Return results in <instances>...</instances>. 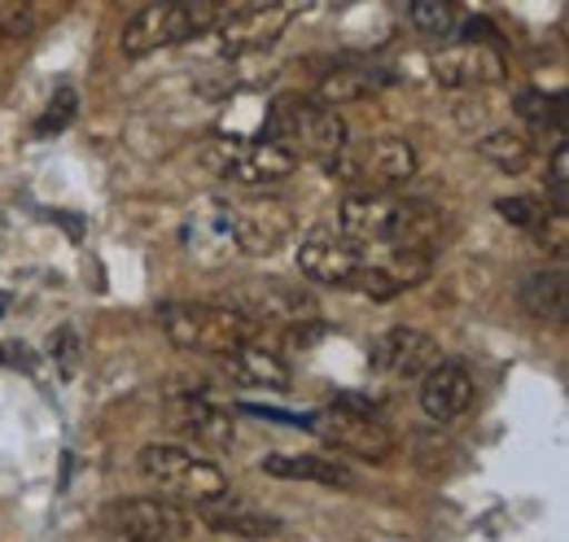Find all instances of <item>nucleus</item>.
Here are the masks:
<instances>
[{"label":"nucleus","mask_w":569,"mask_h":542,"mask_svg":"<svg viewBox=\"0 0 569 542\" xmlns=\"http://www.w3.org/2000/svg\"><path fill=\"white\" fill-rule=\"evenodd\" d=\"M442 219L433 205L403 202L395 193H351L338 205V232L363 250V245H386V250H429L438 237Z\"/></svg>","instance_id":"obj_1"},{"label":"nucleus","mask_w":569,"mask_h":542,"mask_svg":"<svg viewBox=\"0 0 569 542\" xmlns=\"http://www.w3.org/2000/svg\"><path fill=\"white\" fill-rule=\"evenodd\" d=\"M478 153H482L491 167L517 175V171H526V167L535 162V140L526 132H517V128H496V132H487L478 140Z\"/></svg>","instance_id":"obj_24"},{"label":"nucleus","mask_w":569,"mask_h":542,"mask_svg":"<svg viewBox=\"0 0 569 542\" xmlns=\"http://www.w3.org/2000/svg\"><path fill=\"white\" fill-rule=\"evenodd\" d=\"M263 140H277L284 144L298 162L311 158L320 167H329L351 140H347V119L338 110H325L316 106L307 92H284L272 101L268 110V123H263Z\"/></svg>","instance_id":"obj_2"},{"label":"nucleus","mask_w":569,"mask_h":542,"mask_svg":"<svg viewBox=\"0 0 569 542\" xmlns=\"http://www.w3.org/2000/svg\"><path fill=\"white\" fill-rule=\"evenodd\" d=\"M137 473L162 490L171 503H189V512L207 508V503H219L228 499V476L214 469L211 460L193 455L189 446H176V442H149L137 455Z\"/></svg>","instance_id":"obj_4"},{"label":"nucleus","mask_w":569,"mask_h":542,"mask_svg":"<svg viewBox=\"0 0 569 542\" xmlns=\"http://www.w3.org/2000/svg\"><path fill=\"white\" fill-rule=\"evenodd\" d=\"M429 67H433V79L442 88H482V83H499L508 74L499 49L487 40H465V44L438 49Z\"/></svg>","instance_id":"obj_14"},{"label":"nucleus","mask_w":569,"mask_h":542,"mask_svg":"<svg viewBox=\"0 0 569 542\" xmlns=\"http://www.w3.org/2000/svg\"><path fill=\"white\" fill-rule=\"evenodd\" d=\"M228 307L241 311L254 329L281 324V329H298L302 333V324H316L320 320L316 293L302 289V284H289V280H241Z\"/></svg>","instance_id":"obj_9"},{"label":"nucleus","mask_w":569,"mask_h":542,"mask_svg":"<svg viewBox=\"0 0 569 542\" xmlns=\"http://www.w3.org/2000/svg\"><path fill=\"white\" fill-rule=\"evenodd\" d=\"M193 516L202 521V530H214V534H237V539H272V534L281 530V525H277V516H268V512H259V508L241 503L237 494H228V499H219V503L198 508Z\"/></svg>","instance_id":"obj_20"},{"label":"nucleus","mask_w":569,"mask_h":542,"mask_svg":"<svg viewBox=\"0 0 569 542\" xmlns=\"http://www.w3.org/2000/svg\"><path fill=\"white\" fill-rule=\"evenodd\" d=\"M293 18V4H263V0H250V4H237V9H223V18L214 22V40H219V53L228 58H250V53H263L281 40V31Z\"/></svg>","instance_id":"obj_11"},{"label":"nucleus","mask_w":569,"mask_h":542,"mask_svg":"<svg viewBox=\"0 0 569 542\" xmlns=\"http://www.w3.org/2000/svg\"><path fill=\"white\" fill-rule=\"evenodd\" d=\"M307 429L316 438H325L338 455H356V460H368V464H390L395 451H399V438L390 433V424L377 411L359 406L356 399L320 406L316 415H307Z\"/></svg>","instance_id":"obj_6"},{"label":"nucleus","mask_w":569,"mask_h":542,"mask_svg":"<svg viewBox=\"0 0 569 542\" xmlns=\"http://www.w3.org/2000/svg\"><path fill=\"white\" fill-rule=\"evenodd\" d=\"M408 18H412V27L426 31V36H447V31L456 27L451 4H442V0H417V4H408Z\"/></svg>","instance_id":"obj_25"},{"label":"nucleus","mask_w":569,"mask_h":542,"mask_svg":"<svg viewBox=\"0 0 569 542\" xmlns=\"http://www.w3.org/2000/svg\"><path fill=\"white\" fill-rule=\"evenodd\" d=\"M496 210H499V219L512 223V228H539V223L548 219V210H543L539 198H499Z\"/></svg>","instance_id":"obj_28"},{"label":"nucleus","mask_w":569,"mask_h":542,"mask_svg":"<svg viewBox=\"0 0 569 542\" xmlns=\"http://www.w3.org/2000/svg\"><path fill=\"white\" fill-rule=\"evenodd\" d=\"M548 193H552L557 214H566V198H569V149L566 144L552 149V180H548Z\"/></svg>","instance_id":"obj_29"},{"label":"nucleus","mask_w":569,"mask_h":542,"mask_svg":"<svg viewBox=\"0 0 569 542\" xmlns=\"http://www.w3.org/2000/svg\"><path fill=\"white\" fill-rule=\"evenodd\" d=\"M433 363H442L438 341L421 329L399 324V329H386L372 341V368L386 377H426Z\"/></svg>","instance_id":"obj_16"},{"label":"nucleus","mask_w":569,"mask_h":542,"mask_svg":"<svg viewBox=\"0 0 569 542\" xmlns=\"http://www.w3.org/2000/svg\"><path fill=\"white\" fill-rule=\"evenodd\" d=\"M298 171V158L277 144V140H254V144H241L232 149V158L219 167V175L237 189H272Z\"/></svg>","instance_id":"obj_15"},{"label":"nucleus","mask_w":569,"mask_h":542,"mask_svg":"<svg viewBox=\"0 0 569 542\" xmlns=\"http://www.w3.org/2000/svg\"><path fill=\"white\" fill-rule=\"evenodd\" d=\"M359 268H363V250H356L338 228H311L298 245V271L316 284L351 289Z\"/></svg>","instance_id":"obj_12"},{"label":"nucleus","mask_w":569,"mask_h":542,"mask_svg":"<svg viewBox=\"0 0 569 542\" xmlns=\"http://www.w3.org/2000/svg\"><path fill=\"white\" fill-rule=\"evenodd\" d=\"M74 106H79L74 88H62V92L49 101V114L40 119V132H62V128H67V123L74 119Z\"/></svg>","instance_id":"obj_30"},{"label":"nucleus","mask_w":569,"mask_h":542,"mask_svg":"<svg viewBox=\"0 0 569 542\" xmlns=\"http://www.w3.org/2000/svg\"><path fill=\"white\" fill-rule=\"evenodd\" d=\"M473 390L478 385H473L469 368L442 359L421 377V411L433 424H447V420H456V415H465L473 406Z\"/></svg>","instance_id":"obj_17"},{"label":"nucleus","mask_w":569,"mask_h":542,"mask_svg":"<svg viewBox=\"0 0 569 542\" xmlns=\"http://www.w3.org/2000/svg\"><path fill=\"white\" fill-rule=\"evenodd\" d=\"M101 530L114 542H189L202 521L171 499H119L101 512Z\"/></svg>","instance_id":"obj_8"},{"label":"nucleus","mask_w":569,"mask_h":542,"mask_svg":"<svg viewBox=\"0 0 569 542\" xmlns=\"http://www.w3.org/2000/svg\"><path fill=\"white\" fill-rule=\"evenodd\" d=\"M228 4L219 0H176V4H144L128 18L123 27V53L128 58H149L158 49H171V44H184L202 31H214V22L223 18Z\"/></svg>","instance_id":"obj_5"},{"label":"nucleus","mask_w":569,"mask_h":542,"mask_svg":"<svg viewBox=\"0 0 569 542\" xmlns=\"http://www.w3.org/2000/svg\"><path fill=\"white\" fill-rule=\"evenodd\" d=\"M162 415H167V424L176 433H189V438H198L207 446H228L237 438V420L223 406L207 403V399H193V394L171 399V403L162 406Z\"/></svg>","instance_id":"obj_18"},{"label":"nucleus","mask_w":569,"mask_h":542,"mask_svg":"<svg viewBox=\"0 0 569 542\" xmlns=\"http://www.w3.org/2000/svg\"><path fill=\"white\" fill-rule=\"evenodd\" d=\"M429 271H433V254L429 250H381L377 259H363V268H359L351 289L386 302V298H399V293L417 289Z\"/></svg>","instance_id":"obj_13"},{"label":"nucleus","mask_w":569,"mask_h":542,"mask_svg":"<svg viewBox=\"0 0 569 542\" xmlns=\"http://www.w3.org/2000/svg\"><path fill=\"white\" fill-rule=\"evenodd\" d=\"M4 307H9V298H4V293H0V315H4Z\"/></svg>","instance_id":"obj_31"},{"label":"nucleus","mask_w":569,"mask_h":542,"mask_svg":"<svg viewBox=\"0 0 569 542\" xmlns=\"http://www.w3.org/2000/svg\"><path fill=\"white\" fill-rule=\"evenodd\" d=\"M158 324H162L167 341L184 354L223 359V354L259 341V329L241 311H232L228 302H167L158 311Z\"/></svg>","instance_id":"obj_3"},{"label":"nucleus","mask_w":569,"mask_h":542,"mask_svg":"<svg viewBox=\"0 0 569 542\" xmlns=\"http://www.w3.org/2000/svg\"><path fill=\"white\" fill-rule=\"evenodd\" d=\"M263 473L277 476V481H311V485H333V490H347L356 485V473L333 460V455H263Z\"/></svg>","instance_id":"obj_21"},{"label":"nucleus","mask_w":569,"mask_h":542,"mask_svg":"<svg viewBox=\"0 0 569 542\" xmlns=\"http://www.w3.org/2000/svg\"><path fill=\"white\" fill-rule=\"evenodd\" d=\"M228 232H232V250H241L250 259H272L293 241L298 219L284 202L254 198V202L228 205Z\"/></svg>","instance_id":"obj_10"},{"label":"nucleus","mask_w":569,"mask_h":542,"mask_svg":"<svg viewBox=\"0 0 569 542\" xmlns=\"http://www.w3.org/2000/svg\"><path fill=\"white\" fill-rule=\"evenodd\" d=\"M223 377H232V385H250V390H289V363L263 341H250L232 354L219 359Z\"/></svg>","instance_id":"obj_19"},{"label":"nucleus","mask_w":569,"mask_h":542,"mask_svg":"<svg viewBox=\"0 0 569 542\" xmlns=\"http://www.w3.org/2000/svg\"><path fill=\"white\" fill-rule=\"evenodd\" d=\"M36 31V9L22 0H0V40H27Z\"/></svg>","instance_id":"obj_27"},{"label":"nucleus","mask_w":569,"mask_h":542,"mask_svg":"<svg viewBox=\"0 0 569 542\" xmlns=\"http://www.w3.org/2000/svg\"><path fill=\"white\" fill-rule=\"evenodd\" d=\"M377 88H381V79H372L368 70H329V74H320L311 101L325 106V110H338V114H342V106H356V101H363V97H372Z\"/></svg>","instance_id":"obj_23"},{"label":"nucleus","mask_w":569,"mask_h":542,"mask_svg":"<svg viewBox=\"0 0 569 542\" xmlns=\"http://www.w3.org/2000/svg\"><path fill=\"white\" fill-rule=\"evenodd\" d=\"M512 110L526 119V123H539V128H548V119H561V97H543V92H517V101H512Z\"/></svg>","instance_id":"obj_26"},{"label":"nucleus","mask_w":569,"mask_h":542,"mask_svg":"<svg viewBox=\"0 0 569 542\" xmlns=\"http://www.w3.org/2000/svg\"><path fill=\"white\" fill-rule=\"evenodd\" d=\"M325 171L356 184L359 193H390L417 175V149L403 136H372L363 144H347Z\"/></svg>","instance_id":"obj_7"},{"label":"nucleus","mask_w":569,"mask_h":542,"mask_svg":"<svg viewBox=\"0 0 569 542\" xmlns=\"http://www.w3.org/2000/svg\"><path fill=\"white\" fill-rule=\"evenodd\" d=\"M521 307L539 320V324H561L569 311V289H566V271H535L526 284H521Z\"/></svg>","instance_id":"obj_22"}]
</instances>
